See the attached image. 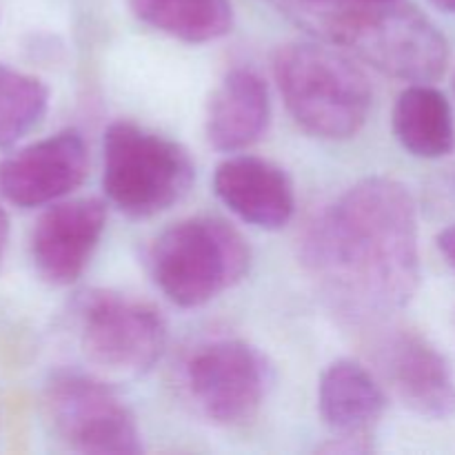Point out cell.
<instances>
[{"label": "cell", "mask_w": 455, "mask_h": 455, "mask_svg": "<svg viewBox=\"0 0 455 455\" xmlns=\"http://www.w3.org/2000/svg\"><path fill=\"white\" fill-rule=\"evenodd\" d=\"M196 167L176 140L129 120L109 124L102 140V189L132 218L167 212L191 189Z\"/></svg>", "instance_id": "obj_5"}, {"label": "cell", "mask_w": 455, "mask_h": 455, "mask_svg": "<svg viewBox=\"0 0 455 455\" xmlns=\"http://www.w3.org/2000/svg\"><path fill=\"white\" fill-rule=\"evenodd\" d=\"M394 133L418 158H443L453 149V114L447 96L431 83H413L394 107Z\"/></svg>", "instance_id": "obj_15"}, {"label": "cell", "mask_w": 455, "mask_h": 455, "mask_svg": "<svg viewBox=\"0 0 455 455\" xmlns=\"http://www.w3.org/2000/svg\"><path fill=\"white\" fill-rule=\"evenodd\" d=\"M251 251L238 229L220 218L200 216L169 227L149 253L154 283L182 309H196L247 275Z\"/></svg>", "instance_id": "obj_4"}, {"label": "cell", "mask_w": 455, "mask_h": 455, "mask_svg": "<svg viewBox=\"0 0 455 455\" xmlns=\"http://www.w3.org/2000/svg\"><path fill=\"white\" fill-rule=\"evenodd\" d=\"M44 416L53 434L84 455H136L142 451L136 418L124 400L98 378L58 371L44 385Z\"/></svg>", "instance_id": "obj_6"}, {"label": "cell", "mask_w": 455, "mask_h": 455, "mask_svg": "<svg viewBox=\"0 0 455 455\" xmlns=\"http://www.w3.org/2000/svg\"><path fill=\"white\" fill-rule=\"evenodd\" d=\"M438 249H440V253L447 258L449 265L455 267V225L447 227L444 231H440Z\"/></svg>", "instance_id": "obj_18"}, {"label": "cell", "mask_w": 455, "mask_h": 455, "mask_svg": "<svg viewBox=\"0 0 455 455\" xmlns=\"http://www.w3.org/2000/svg\"><path fill=\"white\" fill-rule=\"evenodd\" d=\"M300 27L345 44L360 60L407 83H434L449 62L447 38L411 4L395 0H278Z\"/></svg>", "instance_id": "obj_2"}, {"label": "cell", "mask_w": 455, "mask_h": 455, "mask_svg": "<svg viewBox=\"0 0 455 455\" xmlns=\"http://www.w3.org/2000/svg\"><path fill=\"white\" fill-rule=\"evenodd\" d=\"M107 209L98 198L49 207L31 234V260L40 278L56 287L76 283L105 231Z\"/></svg>", "instance_id": "obj_10"}, {"label": "cell", "mask_w": 455, "mask_h": 455, "mask_svg": "<svg viewBox=\"0 0 455 455\" xmlns=\"http://www.w3.org/2000/svg\"><path fill=\"white\" fill-rule=\"evenodd\" d=\"M380 369L404 407L429 420L455 418V380L444 355L427 338L398 331L380 347Z\"/></svg>", "instance_id": "obj_11"}, {"label": "cell", "mask_w": 455, "mask_h": 455, "mask_svg": "<svg viewBox=\"0 0 455 455\" xmlns=\"http://www.w3.org/2000/svg\"><path fill=\"white\" fill-rule=\"evenodd\" d=\"M87 169L84 138L65 129L0 160V198L25 209L56 203L83 185Z\"/></svg>", "instance_id": "obj_9"}, {"label": "cell", "mask_w": 455, "mask_h": 455, "mask_svg": "<svg viewBox=\"0 0 455 455\" xmlns=\"http://www.w3.org/2000/svg\"><path fill=\"white\" fill-rule=\"evenodd\" d=\"M302 258L324 296L349 318L403 309L420 283L411 191L387 176L360 180L311 222Z\"/></svg>", "instance_id": "obj_1"}, {"label": "cell", "mask_w": 455, "mask_h": 455, "mask_svg": "<svg viewBox=\"0 0 455 455\" xmlns=\"http://www.w3.org/2000/svg\"><path fill=\"white\" fill-rule=\"evenodd\" d=\"M9 218L4 213V209L0 207V269H3V262H4V253H7L9 247Z\"/></svg>", "instance_id": "obj_19"}, {"label": "cell", "mask_w": 455, "mask_h": 455, "mask_svg": "<svg viewBox=\"0 0 455 455\" xmlns=\"http://www.w3.org/2000/svg\"><path fill=\"white\" fill-rule=\"evenodd\" d=\"M182 376L196 411L220 427L251 420L271 385L265 355L235 338L200 345L185 363Z\"/></svg>", "instance_id": "obj_8"}, {"label": "cell", "mask_w": 455, "mask_h": 455, "mask_svg": "<svg viewBox=\"0 0 455 455\" xmlns=\"http://www.w3.org/2000/svg\"><path fill=\"white\" fill-rule=\"evenodd\" d=\"M213 191L235 216L260 229H280L296 212L291 178L256 156H234L218 164Z\"/></svg>", "instance_id": "obj_12"}, {"label": "cell", "mask_w": 455, "mask_h": 455, "mask_svg": "<svg viewBox=\"0 0 455 455\" xmlns=\"http://www.w3.org/2000/svg\"><path fill=\"white\" fill-rule=\"evenodd\" d=\"M133 16L182 43H212L234 27L231 0H129Z\"/></svg>", "instance_id": "obj_16"}, {"label": "cell", "mask_w": 455, "mask_h": 455, "mask_svg": "<svg viewBox=\"0 0 455 455\" xmlns=\"http://www.w3.org/2000/svg\"><path fill=\"white\" fill-rule=\"evenodd\" d=\"M274 76L289 114L311 136L345 140L367 123L371 84L345 53L318 43L283 44Z\"/></svg>", "instance_id": "obj_3"}, {"label": "cell", "mask_w": 455, "mask_h": 455, "mask_svg": "<svg viewBox=\"0 0 455 455\" xmlns=\"http://www.w3.org/2000/svg\"><path fill=\"white\" fill-rule=\"evenodd\" d=\"M271 118L269 89L265 80L247 67H235L213 92L207 109L209 145L218 151H243L267 132Z\"/></svg>", "instance_id": "obj_13"}, {"label": "cell", "mask_w": 455, "mask_h": 455, "mask_svg": "<svg viewBox=\"0 0 455 455\" xmlns=\"http://www.w3.org/2000/svg\"><path fill=\"white\" fill-rule=\"evenodd\" d=\"M431 3H434L438 9H443V12L455 13V0H431Z\"/></svg>", "instance_id": "obj_20"}, {"label": "cell", "mask_w": 455, "mask_h": 455, "mask_svg": "<svg viewBox=\"0 0 455 455\" xmlns=\"http://www.w3.org/2000/svg\"><path fill=\"white\" fill-rule=\"evenodd\" d=\"M76 331L87 358L114 373L149 371L167 345V324L160 311L124 293L93 289L74 307Z\"/></svg>", "instance_id": "obj_7"}, {"label": "cell", "mask_w": 455, "mask_h": 455, "mask_svg": "<svg viewBox=\"0 0 455 455\" xmlns=\"http://www.w3.org/2000/svg\"><path fill=\"white\" fill-rule=\"evenodd\" d=\"M387 395L376 378L354 360H336L320 376L318 409L324 425L345 440H367L380 422Z\"/></svg>", "instance_id": "obj_14"}, {"label": "cell", "mask_w": 455, "mask_h": 455, "mask_svg": "<svg viewBox=\"0 0 455 455\" xmlns=\"http://www.w3.org/2000/svg\"><path fill=\"white\" fill-rule=\"evenodd\" d=\"M49 89L40 78L0 62V149L25 138L47 114Z\"/></svg>", "instance_id": "obj_17"}]
</instances>
